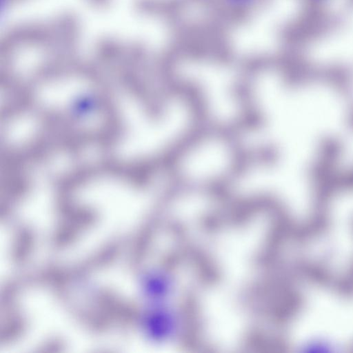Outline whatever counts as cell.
I'll use <instances>...</instances> for the list:
<instances>
[{
    "label": "cell",
    "mask_w": 353,
    "mask_h": 353,
    "mask_svg": "<svg viewBox=\"0 0 353 353\" xmlns=\"http://www.w3.org/2000/svg\"><path fill=\"white\" fill-rule=\"evenodd\" d=\"M229 6L237 10H249L258 5L260 0H225Z\"/></svg>",
    "instance_id": "obj_1"
}]
</instances>
